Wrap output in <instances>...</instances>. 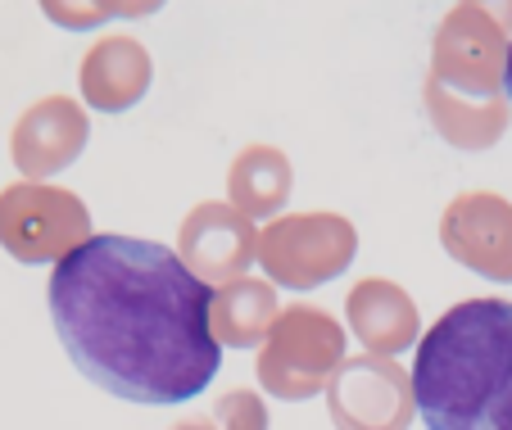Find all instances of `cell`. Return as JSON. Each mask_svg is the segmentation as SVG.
Segmentation results:
<instances>
[{
  "mask_svg": "<svg viewBox=\"0 0 512 430\" xmlns=\"http://www.w3.org/2000/svg\"><path fill=\"white\" fill-rule=\"evenodd\" d=\"M503 96H508V109H512V41H508V55H503Z\"/></svg>",
  "mask_w": 512,
  "mask_h": 430,
  "instance_id": "19",
  "label": "cell"
},
{
  "mask_svg": "<svg viewBox=\"0 0 512 430\" xmlns=\"http://www.w3.org/2000/svg\"><path fill=\"white\" fill-rule=\"evenodd\" d=\"M87 136H91V123L78 100L46 96L19 114L10 136V154L28 182H41V177H55L59 168H68L78 159L87 150Z\"/></svg>",
  "mask_w": 512,
  "mask_h": 430,
  "instance_id": "10",
  "label": "cell"
},
{
  "mask_svg": "<svg viewBox=\"0 0 512 430\" xmlns=\"http://www.w3.org/2000/svg\"><path fill=\"white\" fill-rule=\"evenodd\" d=\"M463 5H472V10L490 14V19L499 23L503 32H512V0H463Z\"/></svg>",
  "mask_w": 512,
  "mask_h": 430,
  "instance_id": "18",
  "label": "cell"
},
{
  "mask_svg": "<svg viewBox=\"0 0 512 430\" xmlns=\"http://www.w3.org/2000/svg\"><path fill=\"white\" fill-rule=\"evenodd\" d=\"M340 363H345V331L318 304H295L277 313V322L263 335L259 358H254L259 385L290 403L322 394Z\"/></svg>",
  "mask_w": 512,
  "mask_h": 430,
  "instance_id": "3",
  "label": "cell"
},
{
  "mask_svg": "<svg viewBox=\"0 0 512 430\" xmlns=\"http://www.w3.org/2000/svg\"><path fill=\"white\" fill-rule=\"evenodd\" d=\"M413 408L426 430H512V299H463L417 340Z\"/></svg>",
  "mask_w": 512,
  "mask_h": 430,
  "instance_id": "2",
  "label": "cell"
},
{
  "mask_svg": "<svg viewBox=\"0 0 512 430\" xmlns=\"http://www.w3.org/2000/svg\"><path fill=\"white\" fill-rule=\"evenodd\" d=\"M213 286L173 249L91 236L50 272L46 304L73 367L127 403H186L209 390L223 349L209 326Z\"/></svg>",
  "mask_w": 512,
  "mask_h": 430,
  "instance_id": "1",
  "label": "cell"
},
{
  "mask_svg": "<svg viewBox=\"0 0 512 430\" xmlns=\"http://www.w3.org/2000/svg\"><path fill=\"white\" fill-rule=\"evenodd\" d=\"M168 430H268V408L254 390H227L200 417H186Z\"/></svg>",
  "mask_w": 512,
  "mask_h": 430,
  "instance_id": "16",
  "label": "cell"
},
{
  "mask_svg": "<svg viewBox=\"0 0 512 430\" xmlns=\"http://www.w3.org/2000/svg\"><path fill=\"white\" fill-rule=\"evenodd\" d=\"M155 77V59L127 32H109L96 46L82 55L78 82H82V100L100 114H127L132 105H141V96L150 91Z\"/></svg>",
  "mask_w": 512,
  "mask_h": 430,
  "instance_id": "11",
  "label": "cell"
},
{
  "mask_svg": "<svg viewBox=\"0 0 512 430\" xmlns=\"http://www.w3.org/2000/svg\"><path fill=\"white\" fill-rule=\"evenodd\" d=\"M345 317L354 326V335L363 340V349L377 358H395L404 354L408 344H417V304L404 295V286L386 277H368L358 281L345 299Z\"/></svg>",
  "mask_w": 512,
  "mask_h": 430,
  "instance_id": "12",
  "label": "cell"
},
{
  "mask_svg": "<svg viewBox=\"0 0 512 430\" xmlns=\"http://www.w3.org/2000/svg\"><path fill=\"white\" fill-rule=\"evenodd\" d=\"M277 322V286L259 277H236L227 286H213L209 299V326L218 344L232 349H250L268 335V326Z\"/></svg>",
  "mask_w": 512,
  "mask_h": 430,
  "instance_id": "14",
  "label": "cell"
},
{
  "mask_svg": "<svg viewBox=\"0 0 512 430\" xmlns=\"http://www.w3.org/2000/svg\"><path fill=\"white\" fill-rule=\"evenodd\" d=\"M422 105H426L431 127L445 136L454 150H490V145L508 132V118H512V109L503 96H494V100L458 96V91L440 86L435 77H426Z\"/></svg>",
  "mask_w": 512,
  "mask_h": 430,
  "instance_id": "13",
  "label": "cell"
},
{
  "mask_svg": "<svg viewBox=\"0 0 512 430\" xmlns=\"http://www.w3.org/2000/svg\"><path fill=\"white\" fill-rule=\"evenodd\" d=\"M91 5H96L109 23V19H145V14L164 10L168 0H91Z\"/></svg>",
  "mask_w": 512,
  "mask_h": 430,
  "instance_id": "17",
  "label": "cell"
},
{
  "mask_svg": "<svg viewBox=\"0 0 512 430\" xmlns=\"http://www.w3.org/2000/svg\"><path fill=\"white\" fill-rule=\"evenodd\" d=\"M254 249H259V231L245 213H236L223 200H204L186 213L173 254L204 286H227V281L250 272Z\"/></svg>",
  "mask_w": 512,
  "mask_h": 430,
  "instance_id": "8",
  "label": "cell"
},
{
  "mask_svg": "<svg viewBox=\"0 0 512 430\" xmlns=\"http://www.w3.org/2000/svg\"><path fill=\"white\" fill-rule=\"evenodd\" d=\"M91 240V213L64 186L14 182L0 191V245L19 263H59Z\"/></svg>",
  "mask_w": 512,
  "mask_h": 430,
  "instance_id": "5",
  "label": "cell"
},
{
  "mask_svg": "<svg viewBox=\"0 0 512 430\" xmlns=\"http://www.w3.org/2000/svg\"><path fill=\"white\" fill-rule=\"evenodd\" d=\"M227 195H232V209L250 222L281 213L290 195V159L277 145H245L227 172Z\"/></svg>",
  "mask_w": 512,
  "mask_h": 430,
  "instance_id": "15",
  "label": "cell"
},
{
  "mask_svg": "<svg viewBox=\"0 0 512 430\" xmlns=\"http://www.w3.org/2000/svg\"><path fill=\"white\" fill-rule=\"evenodd\" d=\"M327 408L336 430H408L413 421V381L395 358H345L327 381Z\"/></svg>",
  "mask_w": 512,
  "mask_h": 430,
  "instance_id": "7",
  "label": "cell"
},
{
  "mask_svg": "<svg viewBox=\"0 0 512 430\" xmlns=\"http://www.w3.org/2000/svg\"><path fill=\"white\" fill-rule=\"evenodd\" d=\"M358 231L340 213H281L259 231L254 258L272 277V286L313 290L340 277L354 263Z\"/></svg>",
  "mask_w": 512,
  "mask_h": 430,
  "instance_id": "4",
  "label": "cell"
},
{
  "mask_svg": "<svg viewBox=\"0 0 512 430\" xmlns=\"http://www.w3.org/2000/svg\"><path fill=\"white\" fill-rule=\"evenodd\" d=\"M445 249L485 281H512V204L494 191H467L440 218Z\"/></svg>",
  "mask_w": 512,
  "mask_h": 430,
  "instance_id": "9",
  "label": "cell"
},
{
  "mask_svg": "<svg viewBox=\"0 0 512 430\" xmlns=\"http://www.w3.org/2000/svg\"><path fill=\"white\" fill-rule=\"evenodd\" d=\"M503 55H508V32L490 14L458 0L431 37V77L458 96L494 100L503 91Z\"/></svg>",
  "mask_w": 512,
  "mask_h": 430,
  "instance_id": "6",
  "label": "cell"
}]
</instances>
